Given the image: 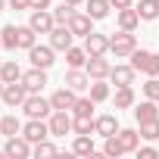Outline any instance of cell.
<instances>
[{"label":"cell","instance_id":"6da1fadb","mask_svg":"<svg viewBox=\"0 0 159 159\" xmlns=\"http://www.w3.org/2000/svg\"><path fill=\"white\" fill-rule=\"evenodd\" d=\"M137 50V38H134V31H116V34H109V53H116V59H125V56H131Z\"/></svg>","mask_w":159,"mask_h":159},{"label":"cell","instance_id":"7a4b0ae2","mask_svg":"<svg viewBox=\"0 0 159 159\" xmlns=\"http://www.w3.org/2000/svg\"><path fill=\"white\" fill-rule=\"evenodd\" d=\"M22 112H25L28 119H50L53 103H50L47 97H41V94H28L25 103H22Z\"/></svg>","mask_w":159,"mask_h":159},{"label":"cell","instance_id":"3957f363","mask_svg":"<svg viewBox=\"0 0 159 159\" xmlns=\"http://www.w3.org/2000/svg\"><path fill=\"white\" fill-rule=\"evenodd\" d=\"M72 122H75V116H72L69 109H53L50 119H47L50 137H66V134H72Z\"/></svg>","mask_w":159,"mask_h":159},{"label":"cell","instance_id":"277c9868","mask_svg":"<svg viewBox=\"0 0 159 159\" xmlns=\"http://www.w3.org/2000/svg\"><path fill=\"white\" fill-rule=\"evenodd\" d=\"M31 140L25 137V134H13V137H7V143H3V153L10 156V159H28L31 156Z\"/></svg>","mask_w":159,"mask_h":159},{"label":"cell","instance_id":"5b68a950","mask_svg":"<svg viewBox=\"0 0 159 159\" xmlns=\"http://www.w3.org/2000/svg\"><path fill=\"white\" fill-rule=\"evenodd\" d=\"M131 66L143 75H159V53H150V50H134L131 53Z\"/></svg>","mask_w":159,"mask_h":159},{"label":"cell","instance_id":"8992f818","mask_svg":"<svg viewBox=\"0 0 159 159\" xmlns=\"http://www.w3.org/2000/svg\"><path fill=\"white\" fill-rule=\"evenodd\" d=\"M28 62L38 66V69H50V66L56 62V50H53L50 44H34V47L28 50Z\"/></svg>","mask_w":159,"mask_h":159},{"label":"cell","instance_id":"52a82bcc","mask_svg":"<svg viewBox=\"0 0 159 159\" xmlns=\"http://www.w3.org/2000/svg\"><path fill=\"white\" fill-rule=\"evenodd\" d=\"M28 25H31L38 34H50V31L56 28L53 10H31V16H28Z\"/></svg>","mask_w":159,"mask_h":159},{"label":"cell","instance_id":"ba28073f","mask_svg":"<svg viewBox=\"0 0 159 159\" xmlns=\"http://www.w3.org/2000/svg\"><path fill=\"white\" fill-rule=\"evenodd\" d=\"M25 97H28V88L22 84V81H10L7 88H3V97H0V100H3L10 109H22V103H25Z\"/></svg>","mask_w":159,"mask_h":159},{"label":"cell","instance_id":"9c48e42d","mask_svg":"<svg viewBox=\"0 0 159 159\" xmlns=\"http://www.w3.org/2000/svg\"><path fill=\"white\" fill-rule=\"evenodd\" d=\"M22 84L28 88V94H41V91L47 88V69L31 66L28 72H22Z\"/></svg>","mask_w":159,"mask_h":159},{"label":"cell","instance_id":"30bf717a","mask_svg":"<svg viewBox=\"0 0 159 159\" xmlns=\"http://www.w3.org/2000/svg\"><path fill=\"white\" fill-rule=\"evenodd\" d=\"M22 134H25L31 143H41V140L50 137V125H47L44 119H28V122L22 125Z\"/></svg>","mask_w":159,"mask_h":159},{"label":"cell","instance_id":"8fae6325","mask_svg":"<svg viewBox=\"0 0 159 159\" xmlns=\"http://www.w3.org/2000/svg\"><path fill=\"white\" fill-rule=\"evenodd\" d=\"M134 78H137V69L131 62L128 66H112V72H109V81L116 88H134Z\"/></svg>","mask_w":159,"mask_h":159},{"label":"cell","instance_id":"7c38bea8","mask_svg":"<svg viewBox=\"0 0 159 159\" xmlns=\"http://www.w3.org/2000/svg\"><path fill=\"white\" fill-rule=\"evenodd\" d=\"M62 84L81 94V91H88V88H91V75H88V69H69V72L62 75Z\"/></svg>","mask_w":159,"mask_h":159},{"label":"cell","instance_id":"4fadbf2b","mask_svg":"<svg viewBox=\"0 0 159 159\" xmlns=\"http://www.w3.org/2000/svg\"><path fill=\"white\" fill-rule=\"evenodd\" d=\"M84 69H88V75H91V81H97V78H109L112 62L106 59V53H103V56H88Z\"/></svg>","mask_w":159,"mask_h":159},{"label":"cell","instance_id":"5bb4252c","mask_svg":"<svg viewBox=\"0 0 159 159\" xmlns=\"http://www.w3.org/2000/svg\"><path fill=\"white\" fill-rule=\"evenodd\" d=\"M72 41H75V34H72L69 25H56V28L50 31V47H53L56 53H66V50L72 47Z\"/></svg>","mask_w":159,"mask_h":159},{"label":"cell","instance_id":"9a60e30c","mask_svg":"<svg viewBox=\"0 0 159 159\" xmlns=\"http://www.w3.org/2000/svg\"><path fill=\"white\" fill-rule=\"evenodd\" d=\"M84 50H88V56H103V53H109V34L91 31V34L84 38Z\"/></svg>","mask_w":159,"mask_h":159},{"label":"cell","instance_id":"2e32d148","mask_svg":"<svg viewBox=\"0 0 159 159\" xmlns=\"http://www.w3.org/2000/svg\"><path fill=\"white\" fill-rule=\"evenodd\" d=\"M75 100H78V91H72V88H59V91H53L50 94V103H53V109H69L72 112V106H75Z\"/></svg>","mask_w":159,"mask_h":159},{"label":"cell","instance_id":"e0dca14e","mask_svg":"<svg viewBox=\"0 0 159 159\" xmlns=\"http://www.w3.org/2000/svg\"><path fill=\"white\" fill-rule=\"evenodd\" d=\"M94 134H100V137H112V134H119V119H116L112 112L97 116V119H94Z\"/></svg>","mask_w":159,"mask_h":159},{"label":"cell","instance_id":"ac0fdd59","mask_svg":"<svg viewBox=\"0 0 159 159\" xmlns=\"http://www.w3.org/2000/svg\"><path fill=\"white\" fill-rule=\"evenodd\" d=\"M134 119H137V125L140 122H150V119H159V100H140V103H134Z\"/></svg>","mask_w":159,"mask_h":159},{"label":"cell","instance_id":"d6986e66","mask_svg":"<svg viewBox=\"0 0 159 159\" xmlns=\"http://www.w3.org/2000/svg\"><path fill=\"white\" fill-rule=\"evenodd\" d=\"M91 25H94V19H91L88 13H75V16L69 19V28H72V34H75V38H88V34L94 31Z\"/></svg>","mask_w":159,"mask_h":159},{"label":"cell","instance_id":"ffe728a7","mask_svg":"<svg viewBox=\"0 0 159 159\" xmlns=\"http://www.w3.org/2000/svg\"><path fill=\"white\" fill-rule=\"evenodd\" d=\"M116 109H134L137 97H134V88H116V94L109 97Z\"/></svg>","mask_w":159,"mask_h":159},{"label":"cell","instance_id":"44dd1931","mask_svg":"<svg viewBox=\"0 0 159 159\" xmlns=\"http://www.w3.org/2000/svg\"><path fill=\"white\" fill-rule=\"evenodd\" d=\"M119 140H122L125 153H137L143 137H140V128H119Z\"/></svg>","mask_w":159,"mask_h":159},{"label":"cell","instance_id":"7402d4cb","mask_svg":"<svg viewBox=\"0 0 159 159\" xmlns=\"http://www.w3.org/2000/svg\"><path fill=\"white\" fill-rule=\"evenodd\" d=\"M109 10H112V3H109V0H84V13H88L94 22L106 19V16H109Z\"/></svg>","mask_w":159,"mask_h":159},{"label":"cell","instance_id":"603a6c76","mask_svg":"<svg viewBox=\"0 0 159 159\" xmlns=\"http://www.w3.org/2000/svg\"><path fill=\"white\" fill-rule=\"evenodd\" d=\"M72 153L75 156H94L97 147H94V134H75L72 140Z\"/></svg>","mask_w":159,"mask_h":159},{"label":"cell","instance_id":"cb8c5ba5","mask_svg":"<svg viewBox=\"0 0 159 159\" xmlns=\"http://www.w3.org/2000/svg\"><path fill=\"white\" fill-rule=\"evenodd\" d=\"M88 94H91V100H94V103H103V100H109V97H112V88H109V78H97V81H91Z\"/></svg>","mask_w":159,"mask_h":159},{"label":"cell","instance_id":"d4e9b609","mask_svg":"<svg viewBox=\"0 0 159 159\" xmlns=\"http://www.w3.org/2000/svg\"><path fill=\"white\" fill-rule=\"evenodd\" d=\"M119 28L122 31H137V25H140V16H137V10L134 7H125V10H119Z\"/></svg>","mask_w":159,"mask_h":159},{"label":"cell","instance_id":"484cf974","mask_svg":"<svg viewBox=\"0 0 159 159\" xmlns=\"http://www.w3.org/2000/svg\"><path fill=\"white\" fill-rule=\"evenodd\" d=\"M134 10H137L140 22H156L159 19V0H140Z\"/></svg>","mask_w":159,"mask_h":159},{"label":"cell","instance_id":"4316f807","mask_svg":"<svg viewBox=\"0 0 159 159\" xmlns=\"http://www.w3.org/2000/svg\"><path fill=\"white\" fill-rule=\"evenodd\" d=\"M0 78L10 84V81H22V69H19V62L16 59H3L0 62Z\"/></svg>","mask_w":159,"mask_h":159},{"label":"cell","instance_id":"83f0119b","mask_svg":"<svg viewBox=\"0 0 159 159\" xmlns=\"http://www.w3.org/2000/svg\"><path fill=\"white\" fill-rule=\"evenodd\" d=\"M66 62H69V69H84V62H88V50L72 44V47L66 50Z\"/></svg>","mask_w":159,"mask_h":159},{"label":"cell","instance_id":"f1b7e54d","mask_svg":"<svg viewBox=\"0 0 159 159\" xmlns=\"http://www.w3.org/2000/svg\"><path fill=\"white\" fill-rule=\"evenodd\" d=\"M0 41H3V50H19V25H3Z\"/></svg>","mask_w":159,"mask_h":159},{"label":"cell","instance_id":"f546056e","mask_svg":"<svg viewBox=\"0 0 159 159\" xmlns=\"http://www.w3.org/2000/svg\"><path fill=\"white\" fill-rule=\"evenodd\" d=\"M0 134H3V137L22 134V122L16 119V112H10V116H3V119H0Z\"/></svg>","mask_w":159,"mask_h":159},{"label":"cell","instance_id":"4dcf8cb0","mask_svg":"<svg viewBox=\"0 0 159 159\" xmlns=\"http://www.w3.org/2000/svg\"><path fill=\"white\" fill-rule=\"evenodd\" d=\"M38 44V31L31 25H19V50H31Z\"/></svg>","mask_w":159,"mask_h":159},{"label":"cell","instance_id":"1f68e13d","mask_svg":"<svg viewBox=\"0 0 159 159\" xmlns=\"http://www.w3.org/2000/svg\"><path fill=\"white\" fill-rule=\"evenodd\" d=\"M31 156H38V159H50V156H59V147L50 143V137H47V140H41V143L31 147Z\"/></svg>","mask_w":159,"mask_h":159},{"label":"cell","instance_id":"d6a6232c","mask_svg":"<svg viewBox=\"0 0 159 159\" xmlns=\"http://www.w3.org/2000/svg\"><path fill=\"white\" fill-rule=\"evenodd\" d=\"M94 119H97V116H75L72 134H94Z\"/></svg>","mask_w":159,"mask_h":159},{"label":"cell","instance_id":"836d02e7","mask_svg":"<svg viewBox=\"0 0 159 159\" xmlns=\"http://www.w3.org/2000/svg\"><path fill=\"white\" fill-rule=\"evenodd\" d=\"M75 16V7L72 3H66V0H62V3L59 7H53V19H56V25H69V19Z\"/></svg>","mask_w":159,"mask_h":159},{"label":"cell","instance_id":"e575fe53","mask_svg":"<svg viewBox=\"0 0 159 159\" xmlns=\"http://www.w3.org/2000/svg\"><path fill=\"white\" fill-rule=\"evenodd\" d=\"M103 153H106V156H112V159H119V156L125 153V147H122L119 134H112V137H103Z\"/></svg>","mask_w":159,"mask_h":159},{"label":"cell","instance_id":"d590c367","mask_svg":"<svg viewBox=\"0 0 159 159\" xmlns=\"http://www.w3.org/2000/svg\"><path fill=\"white\" fill-rule=\"evenodd\" d=\"M72 116H94V100H91V94L75 100V106H72Z\"/></svg>","mask_w":159,"mask_h":159},{"label":"cell","instance_id":"8d00e7d4","mask_svg":"<svg viewBox=\"0 0 159 159\" xmlns=\"http://www.w3.org/2000/svg\"><path fill=\"white\" fill-rule=\"evenodd\" d=\"M140 137H143V140H159V119L140 122Z\"/></svg>","mask_w":159,"mask_h":159},{"label":"cell","instance_id":"74e56055","mask_svg":"<svg viewBox=\"0 0 159 159\" xmlns=\"http://www.w3.org/2000/svg\"><path fill=\"white\" fill-rule=\"evenodd\" d=\"M143 97L159 100V75H147V81H143Z\"/></svg>","mask_w":159,"mask_h":159},{"label":"cell","instance_id":"f35d334b","mask_svg":"<svg viewBox=\"0 0 159 159\" xmlns=\"http://www.w3.org/2000/svg\"><path fill=\"white\" fill-rule=\"evenodd\" d=\"M159 150L156 147H137V159H156Z\"/></svg>","mask_w":159,"mask_h":159},{"label":"cell","instance_id":"ab89813d","mask_svg":"<svg viewBox=\"0 0 159 159\" xmlns=\"http://www.w3.org/2000/svg\"><path fill=\"white\" fill-rule=\"evenodd\" d=\"M10 10H31V0H7Z\"/></svg>","mask_w":159,"mask_h":159},{"label":"cell","instance_id":"60d3db41","mask_svg":"<svg viewBox=\"0 0 159 159\" xmlns=\"http://www.w3.org/2000/svg\"><path fill=\"white\" fill-rule=\"evenodd\" d=\"M112 3V10L119 13V10H125V7H134V0H109Z\"/></svg>","mask_w":159,"mask_h":159},{"label":"cell","instance_id":"b9f144b4","mask_svg":"<svg viewBox=\"0 0 159 159\" xmlns=\"http://www.w3.org/2000/svg\"><path fill=\"white\" fill-rule=\"evenodd\" d=\"M31 10H50V0H31Z\"/></svg>","mask_w":159,"mask_h":159},{"label":"cell","instance_id":"7bdbcfd3","mask_svg":"<svg viewBox=\"0 0 159 159\" xmlns=\"http://www.w3.org/2000/svg\"><path fill=\"white\" fill-rule=\"evenodd\" d=\"M66 3H72V7H81V3H84V0H66Z\"/></svg>","mask_w":159,"mask_h":159},{"label":"cell","instance_id":"ee69618b","mask_svg":"<svg viewBox=\"0 0 159 159\" xmlns=\"http://www.w3.org/2000/svg\"><path fill=\"white\" fill-rule=\"evenodd\" d=\"M3 88H7V81H3V78H0V97H3Z\"/></svg>","mask_w":159,"mask_h":159},{"label":"cell","instance_id":"f6af8a7d","mask_svg":"<svg viewBox=\"0 0 159 159\" xmlns=\"http://www.w3.org/2000/svg\"><path fill=\"white\" fill-rule=\"evenodd\" d=\"M3 10H7V0H0V13H3Z\"/></svg>","mask_w":159,"mask_h":159},{"label":"cell","instance_id":"bcb514c9","mask_svg":"<svg viewBox=\"0 0 159 159\" xmlns=\"http://www.w3.org/2000/svg\"><path fill=\"white\" fill-rule=\"evenodd\" d=\"M0 47H3V41H0Z\"/></svg>","mask_w":159,"mask_h":159},{"label":"cell","instance_id":"7dc6e473","mask_svg":"<svg viewBox=\"0 0 159 159\" xmlns=\"http://www.w3.org/2000/svg\"><path fill=\"white\" fill-rule=\"evenodd\" d=\"M0 62H3V59H0Z\"/></svg>","mask_w":159,"mask_h":159}]
</instances>
